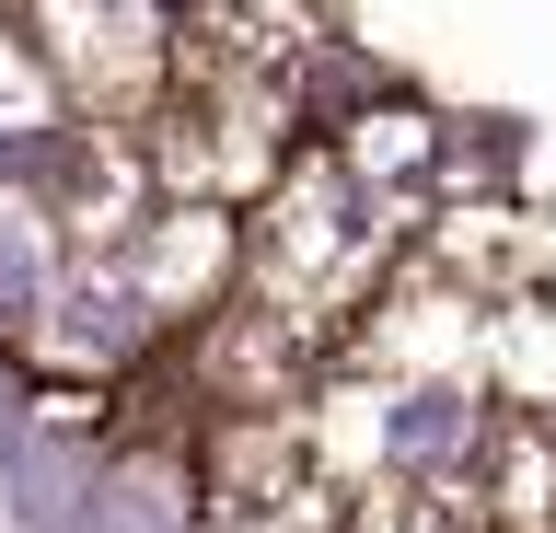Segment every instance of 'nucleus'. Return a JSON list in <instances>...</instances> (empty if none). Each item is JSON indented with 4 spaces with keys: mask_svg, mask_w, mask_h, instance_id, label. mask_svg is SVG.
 I'll list each match as a JSON object with an SVG mask.
<instances>
[{
    "mask_svg": "<svg viewBox=\"0 0 556 533\" xmlns=\"http://www.w3.org/2000/svg\"><path fill=\"white\" fill-rule=\"evenodd\" d=\"M81 533H174V487L163 475H116V487H93Z\"/></svg>",
    "mask_w": 556,
    "mask_h": 533,
    "instance_id": "f257e3e1",
    "label": "nucleus"
},
{
    "mask_svg": "<svg viewBox=\"0 0 556 533\" xmlns=\"http://www.w3.org/2000/svg\"><path fill=\"white\" fill-rule=\"evenodd\" d=\"M452 441H464V394H406L394 406V464H429Z\"/></svg>",
    "mask_w": 556,
    "mask_h": 533,
    "instance_id": "f03ea898",
    "label": "nucleus"
},
{
    "mask_svg": "<svg viewBox=\"0 0 556 533\" xmlns=\"http://www.w3.org/2000/svg\"><path fill=\"white\" fill-rule=\"evenodd\" d=\"M35 290H47L35 220H12V210H0V325H24V314H35Z\"/></svg>",
    "mask_w": 556,
    "mask_h": 533,
    "instance_id": "7ed1b4c3",
    "label": "nucleus"
},
{
    "mask_svg": "<svg viewBox=\"0 0 556 533\" xmlns=\"http://www.w3.org/2000/svg\"><path fill=\"white\" fill-rule=\"evenodd\" d=\"M139 314H128V290H81L70 302V348H128Z\"/></svg>",
    "mask_w": 556,
    "mask_h": 533,
    "instance_id": "20e7f679",
    "label": "nucleus"
}]
</instances>
